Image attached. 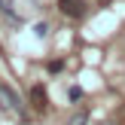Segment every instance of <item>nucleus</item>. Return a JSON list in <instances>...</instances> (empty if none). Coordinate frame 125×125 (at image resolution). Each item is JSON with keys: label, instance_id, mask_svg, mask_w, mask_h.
<instances>
[{"label": "nucleus", "instance_id": "1", "mask_svg": "<svg viewBox=\"0 0 125 125\" xmlns=\"http://www.w3.org/2000/svg\"><path fill=\"white\" fill-rule=\"evenodd\" d=\"M0 101H3V107H9L12 113L24 116V107H21V101H18V95L9 89V85H0Z\"/></svg>", "mask_w": 125, "mask_h": 125}, {"label": "nucleus", "instance_id": "2", "mask_svg": "<svg viewBox=\"0 0 125 125\" xmlns=\"http://www.w3.org/2000/svg\"><path fill=\"white\" fill-rule=\"evenodd\" d=\"M58 6H61V12L70 15V18H83L85 15V0H58Z\"/></svg>", "mask_w": 125, "mask_h": 125}, {"label": "nucleus", "instance_id": "3", "mask_svg": "<svg viewBox=\"0 0 125 125\" xmlns=\"http://www.w3.org/2000/svg\"><path fill=\"white\" fill-rule=\"evenodd\" d=\"M34 101H37V104H34L37 110H46V92H43L40 85H37V89H34Z\"/></svg>", "mask_w": 125, "mask_h": 125}, {"label": "nucleus", "instance_id": "4", "mask_svg": "<svg viewBox=\"0 0 125 125\" xmlns=\"http://www.w3.org/2000/svg\"><path fill=\"white\" fill-rule=\"evenodd\" d=\"M67 125H89V113H85V110H83V113L70 116V122H67Z\"/></svg>", "mask_w": 125, "mask_h": 125}, {"label": "nucleus", "instance_id": "5", "mask_svg": "<svg viewBox=\"0 0 125 125\" xmlns=\"http://www.w3.org/2000/svg\"><path fill=\"white\" fill-rule=\"evenodd\" d=\"M67 98H70V101H79V98H83V89H79V85H73V89L67 92Z\"/></svg>", "mask_w": 125, "mask_h": 125}, {"label": "nucleus", "instance_id": "6", "mask_svg": "<svg viewBox=\"0 0 125 125\" xmlns=\"http://www.w3.org/2000/svg\"><path fill=\"white\" fill-rule=\"evenodd\" d=\"M34 34H37V37H46V34H49V24H37Z\"/></svg>", "mask_w": 125, "mask_h": 125}, {"label": "nucleus", "instance_id": "7", "mask_svg": "<svg viewBox=\"0 0 125 125\" xmlns=\"http://www.w3.org/2000/svg\"><path fill=\"white\" fill-rule=\"evenodd\" d=\"M98 125H113V122H98Z\"/></svg>", "mask_w": 125, "mask_h": 125}]
</instances>
